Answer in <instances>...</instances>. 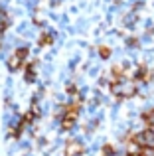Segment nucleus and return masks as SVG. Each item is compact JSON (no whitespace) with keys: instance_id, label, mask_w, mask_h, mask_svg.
<instances>
[{"instance_id":"nucleus-1","label":"nucleus","mask_w":154,"mask_h":156,"mask_svg":"<svg viewBox=\"0 0 154 156\" xmlns=\"http://www.w3.org/2000/svg\"><path fill=\"white\" fill-rule=\"evenodd\" d=\"M109 93L119 101L135 99L136 97V81L131 79V77H121V79H117L115 83H111Z\"/></svg>"},{"instance_id":"nucleus-2","label":"nucleus","mask_w":154,"mask_h":156,"mask_svg":"<svg viewBox=\"0 0 154 156\" xmlns=\"http://www.w3.org/2000/svg\"><path fill=\"white\" fill-rule=\"evenodd\" d=\"M121 22H123V28H127V30H135L136 24H138V12L131 10V12H127V14H123Z\"/></svg>"},{"instance_id":"nucleus-3","label":"nucleus","mask_w":154,"mask_h":156,"mask_svg":"<svg viewBox=\"0 0 154 156\" xmlns=\"http://www.w3.org/2000/svg\"><path fill=\"white\" fill-rule=\"evenodd\" d=\"M4 63H6V69H8V73H16V71H20V69L24 67V61L20 59V57L16 55L14 51L10 53V57H8V59L4 61Z\"/></svg>"},{"instance_id":"nucleus-4","label":"nucleus","mask_w":154,"mask_h":156,"mask_svg":"<svg viewBox=\"0 0 154 156\" xmlns=\"http://www.w3.org/2000/svg\"><path fill=\"white\" fill-rule=\"evenodd\" d=\"M121 109H123V101L117 99L115 103H113L111 107H109V121L113 122V125H117L121 119Z\"/></svg>"},{"instance_id":"nucleus-5","label":"nucleus","mask_w":154,"mask_h":156,"mask_svg":"<svg viewBox=\"0 0 154 156\" xmlns=\"http://www.w3.org/2000/svg\"><path fill=\"white\" fill-rule=\"evenodd\" d=\"M47 146H50V138H47V134L46 133H44V134H36V148L44 152Z\"/></svg>"},{"instance_id":"nucleus-6","label":"nucleus","mask_w":154,"mask_h":156,"mask_svg":"<svg viewBox=\"0 0 154 156\" xmlns=\"http://www.w3.org/2000/svg\"><path fill=\"white\" fill-rule=\"evenodd\" d=\"M140 63L152 69V65H154V48H150V50H146V51H142V59H140Z\"/></svg>"},{"instance_id":"nucleus-7","label":"nucleus","mask_w":154,"mask_h":156,"mask_svg":"<svg viewBox=\"0 0 154 156\" xmlns=\"http://www.w3.org/2000/svg\"><path fill=\"white\" fill-rule=\"evenodd\" d=\"M81 59H83V57H81L79 51L73 53V55H71V59L67 61V71H69V73H75V69H77V65L81 63Z\"/></svg>"},{"instance_id":"nucleus-8","label":"nucleus","mask_w":154,"mask_h":156,"mask_svg":"<svg viewBox=\"0 0 154 156\" xmlns=\"http://www.w3.org/2000/svg\"><path fill=\"white\" fill-rule=\"evenodd\" d=\"M101 73H103V67L99 63H91V67L87 69V77H91V79H99Z\"/></svg>"},{"instance_id":"nucleus-9","label":"nucleus","mask_w":154,"mask_h":156,"mask_svg":"<svg viewBox=\"0 0 154 156\" xmlns=\"http://www.w3.org/2000/svg\"><path fill=\"white\" fill-rule=\"evenodd\" d=\"M40 67H42V75L46 77V79H50V77L55 73V65L54 63H44V61H42V63H40Z\"/></svg>"},{"instance_id":"nucleus-10","label":"nucleus","mask_w":154,"mask_h":156,"mask_svg":"<svg viewBox=\"0 0 154 156\" xmlns=\"http://www.w3.org/2000/svg\"><path fill=\"white\" fill-rule=\"evenodd\" d=\"M20 152H22V150H20L18 140L8 142V146H6V156H16V154H20Z\"/></svg>"},{"instance_id":"nucleus-11","label":"nucleus","mask_w":154,"mask_h":156,"mask_svg":"<svg viewBox=\"0 0 154 156\" xmlns=\"http://www.w3.org/2000/svg\"><path fill=\"white\" fill-rule=\"evenodd\" d=\"M32 26H34L32 22H28V20H24V22H20L18 26H16V34H18V36H26V34H28V30H30Z\"/></svg>"},{"instance_id":"nucleus-12","label":"nucleus","mask_w":154,"mask_h":156,"mask_svg":"<svg viewBox=\"0 0 154 156\" xmlns=\"http://www.w3.org/2000/svg\"><path fill=\"white\" fill-rule=\"evenodd\" d=\"M87 26H89V20H85V18H79V20H77V24L73 26L75 34H85V32H87Z\"/></svg>"},{"instance_id":"nucleus-13","label":"nucleus","mask_w":154,"mask_h":156,"mask_svg":"<svg viewBox=\"0 0 154 156\" xmlns=\"http://www.w3.org/2000/svg\"><path fill=\"white\" fill-rule=\"evenodd\" d=\"M97 53H99V59H109V57H113V50L109 46H99L97 48Z\"/></svg>"},{"instance_id":"nucleus-14","label":"nucleus","mask_w":154,"mask_h":156,"mask_svg":"<svg viewBox=\"0 0 154 156\" xmlns=\"http://www.w3.org/2000/svg\"><path fill=\"white\" fill-rule=\"evenodd\" d=\"M124 48H140L138 36H124Z\"/></svg>"},{"instance_id":"nucleus-15","label":"nucleus","mask_w":154,"mask_h":156,"mask_svg":"<svg viewBox=\"0 0 154 156\" xmlns=\"http://www.w3.org/2000/svg\"><path fill=\"white\" fill-rule=\"evenodd\" d=\"M138 42H140V46H152V44H154V38H152L150 32H144L142 36H138Z\"/></svg>"},{"instance_id":"nucleus-16","label":"nucleus","mask_w":154,"mask_h":156,"mask_svg":"<svg viewBox=\"0 0 154 156\" xmlns=\"http://www.w3.org/2000/svg\"><path fill=\"white\" fill-rule=\"evenodd\" d=\"M99 154H101V156H113V154H115V144H109V142H105V144L101 146Z\"/></svg>"},{"instance_id":"nucleus-17","label":"nucleus","mask_w":154,"mask_h":156,"mask_svg":"<svg viewBox=\"0 0 154 156\" xmlns=\"http://www.w3.org/2000/svg\"><path fill=\"white\" fill-rule=\"evenodd\" d=\"M24 4H26V10L30 12V14H34V12L38 10V4H40V0H26Z\"/></svg>"},{"instance_id":"nucleus-18","label":"nucleus","mask_w":154,"mask_h":156,"mask_svg":"<svg viewBox=\"0 0 154 156\" xmlns=\"http://www.w3.org/2000/svg\"><path fill=\"white\" fill-rule=\"evenodd\" d=\"M58 24H59L61 28L71 26V24H69V16H67V14H61V16H59V20H58Z\"/></svg>"},{"instance_id":"nucleus-19","label":"nucleus","mask_w":154,"mask_h":156,"mask_svg":"<svg viewBox=\"0 0 154 156\" xmlns=\"http://www.w3.org/2000/svg\"><path fill=\"white\" fill-rule=\"evenodd\" d=\"M142 28H144V32H150L152 28H154V18H146L142 22Z\"/></svg>"},{"instance_id":"nucleus-20","label":"nucleus","mask_w":154,"mask_h":156,"mask_svg":"<svg viewBox=\"0 0 154 156\" xmlns=\"http://www.w3.org/2000/svg\"><path fill=\"white\" fill-rule=\"evenodd\" d=\"M140 154L142 156H154V148L152 146H144V148H140Z\"/></svg>"},{"instance_id":"nucleus-21","label":"nucleus","mask_w":154,"mask_h":156,"mask_svg":"<svg viewBox=\"0 0 154 156\" xmlns=\"http://www.w3.org/2000/svg\"><path fill=\"white\" fill-rule=\"evenodd\" d=\"M4 89H14V77L8 75L6 77V83H4Z\"/></svg>"},{"instance_id":"nucleus-22","label":"nucleus","mask_w":154,"mask_h":156,"mask_svg":"<svg viewBox=\"0 0 154 156\" xmlns=\"http://www.w3.org/2000/svg\"><path fill=\"white\" fill-rule=\"evenodd\" d=\"M75 44H77V48H83V50H85V48H89V46H87V42H85V40H77Z\"/></svg>"},{"instance_id":"nucleus-23","label":"nucleus","mask_w":154,"mask_h":156,"mask_svg":"<svg viewBox=\"0 0 154 156\" xmlns=\"http://www.w3.org/2000/svg\"><path fill=\"white\" fill-rule=\"evenodd\" d=\"M61 2H63V0H50V6H51V8H55V6H59Z\"/></svg>"},{"instance_id":"nucleus-24","label":"nucleus","mask_w":154,"mask_h":156,"mask_svg":"<svg viewBox=\"0 0 154 156\" xmlns=\"http://www.w3.org/2000/svg\"><path fill=\"white\" fill-rule=\"evenodd\" d=\"M10 16H22V10H20V8H14V10L10 12Z\"/></svg>"},{"instance_id":"nucleus-25","label":"nucleus","mask_w":154,"mask_h":156,"mask_svg":"<svg viewBox=\"0 0 154 156\" xmlns=\"http://www.w3.org/2000/svg\"><path fill=\"white\" fill-rule=\"evenodd\" d=\"M148 129H150V130H152V133H154V125H150V126H148Z\"/></svg>"},{"instance_id":"nucleus-26","label":"nucleus","mask_w":154,"mask_h":156,"mask_svg":"<svg viewBox=\"0 0 154 156\" xmlns=\"http://www.w3.org/2000/svg\"><path fill=\"white\" fill-rule=\"evenodd\" d=\"M150 34H152V38H154V28H152V30H150Z\"/></svg>"},{"instance_id":"nucleus-27","label":"nucleus","mask_w":154,"mask_h":156,"mask_svg":"<svg viewBox=\"0 0 154 156\" xmlns=\"http://www.w3.org/2000/svg\"><path fill=\"white\" fill-rule=\"evenodd\" d=\"M18 2H20V4H24V2H26V0H18Z\"/></svg>"},{"instance_id":"nucleus-28","label":"nucleus","mask_w":154,"mask_h":156,"mask_svg":"<svg viewBox=\"0 0 154 156\" xmlns=\"http://www.w3.org/2000/svg\"><path fill=\"white\" fill-rule=\"evenodd\" d=\"M117 2H119V0H117Z\"/></svg>"}]
</instances>
